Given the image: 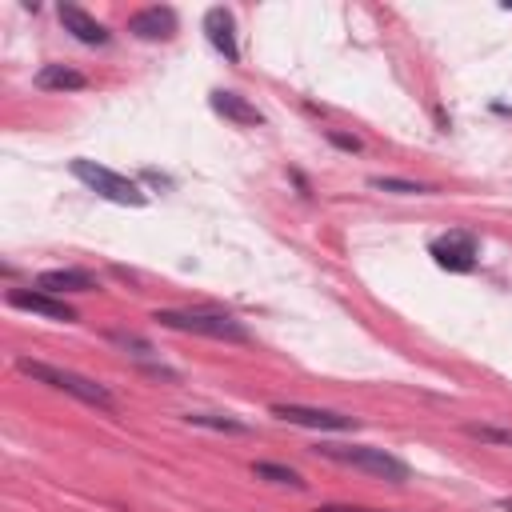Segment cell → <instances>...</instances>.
Segmentation results:
<instances>
[{"label":"cell","mask_w":512,"mask_h":512,"mask_svg":"<svg viewBox=\"0 0 512 512\" xmlns=\"http://www.w3.org/2000/svg\"><path fill=\"white\" fill-rule=\"evenodd\" d=\"M16 368H20L24 376H32L36 384H48V388H56V392H68V396H72V400H80V404H92V408H104V412H112V408H116L112 392H108L104 384H96V380L80 376V372H68V368H56V364L32 360V356H16Z\"/></svg>","instance_id":"6da1fadb"},{"label":"cell","mask_w":512,"mask_h":512,"mask_svg":"<svg viewBox=\"0 0 512 512\" xmlns=\"http://www.w3.org/2000/svg\"><path fill=\"white\" fill-rule=\"evenodd\" d=\"M156 324H164V328H176V332H192V336H212V340H236V344H244L252 332L236 320V316H228V312H192V308H160L156 316H152Z\"/></svg>","instance_id":"7a4b0ae2"},{"label":"cell","mask_w":512,"mask_h":512,"mask_svg":"<svg viewBox=\"0 0 512 512\" xmlns=\"http://www.w3.org/2000/svg\"><path fill=\"white\" fill-rule=\"evenodd\" d=\"M320 456L336 460V464H348V468H360V472H372V476H384L392 484H404L408 480V464L384 448H368V444H320Z\"/></svg>","instance_id":"3957f363"},{"label":"cell","mask_w":512,"mask_h":512,"mask_svg":"<svg viewBox=\"0 0 512 512\" xmlns=\"http://www.w3.org/2000/svg\"><path fill=\"white\" fill-rule=\"evenodd\" d=\"M68 168H72V176H76L80 184H88L96 196H104V200H112V204L140 208V204L148 200L136 180H128V176H120V172H112V168H104V164H96V160H84V156H80V160H72Z\"/></svg>","instance_id":"277c9868"},{"label":"cell","mask_w":512,"mask_h":512,"mask_svg":"<svg viewBox=\"0 0 512 512\" xmlns=\"http://www.w3.org/2000/svg\"><path fill=\"white\" fill-rule=\"evenodd\" d=\"M272 416L284 424H300V428H316V432H356L360 420L348 412H332V408H308V404H272Z\"/></svg>","instance_id":"5b68a950"},{"label":"cell","mask_w":512,"mask_h":512,"mask_svg":"<svg viewBox=\"0 0 512 512\" xmlns=\"http://www.w3.org/2000/svg\"><path fill=\"white\" fill-rule=\"evenodd\" d=\"M432 260L440 264V268H448V272H472L476 268V256H480V244H476V236L472 232H444L440 240H432Z\"/></svg>","instance_id":"8992f818"},{"label":"cell","mask_w":512,"mask_h":512,"mask_svg":"<svg viewBox=\"0 0 512 512\" xmlns=\"http://www.w3.org/2000/svg\"><path fill=\"white\" fill-rule=\"evenodd\" d=\"M12 308H24L32 316H44V320H60V324H72L76 320V308L64 304V296H52L44 288H8L4 296Z\"/></svg>","instance_id":"52a82bcc"},{"label":"cell","mask_w":512,"mask_h":512,"mask_svg":"<svg viewBox=\"0 0 512 512\" xmlns=\"http://www.w3.org/2000/svg\"><path fill=\"white\" fill-rule=\"evenodd\" d=\"M204 36H208V44H212L228 64H236V60H240L236 20H232V12H228V8H208V12H204Z\"/></svg>","instance_id":"ba28073f"},{"label":"cell","mask_w":512,"mask_h":512,"mask_svg":"<svg viewBox=\"0 0 512 512\" xmlns=\"http://www.w3.org/2000/svg\"><path fill=\"white\" fill-rule=\"evenodd\" d=\"M208 104H212V112H216V116L232 120L236 128H260V124H264V112H260V108H256L252 100H244L240 92L216 88V92L208 96Z\"/></svg>","instance_id":"9c48e42d"},{"label":"cell","mask_w":512,"mask_h":512,"mask_svg":"<svg viewBox=\"0 0 512 512\" xmlns=\"http://www.w3.org/2000/svg\"><path fill=\"white\" fill-rule=\"evenodd\" d=\"M128 32L140 36V40H168L176 32V12L168 4H152V8H140L128 16Z\"/></svg>","instance_id":"30bf717a"},{"label":"cell","mask_w":512,"mask_h":512,"mask_svg":"<svg viewBox=\"0 0 512 512\" xmlns=\"http://www.w3.org/2000/svg\"><path fill=\"white\" fill-rule=\"evenodd\" d=\"M56 16H60L64 32H72L80 44H92V48H96V44H108V36H112L96 16H88V12H84V8H76V4H60V8H56Z\"/></svg>","instance_id":"8fae6325"},{"label":"cell","mask_w":512,"mask_h":512,"mask_svg":"<svg viewBox=\"0 0 512 512\" xmlns=\"http://www.w3.org/2000/svg\"><path fill=\"white\" fill-rule=\"evenodd\" d=\"M36 288H44L52 296H64V292H96L100 284L84 268H52V272H40L36 276Z\"/></svg>","instance_id":"7c38bea8"},{"label":"cell","mask_w":512,"mask_h":512,"mask_svg":"<svg viewBox=\"0 0 512 512\" xmlns=\"http://www.w3.org/2000/svg\"><path fill=\"white\" fill-rule=\"evenodd\" d=\"M84 84H88V76L68 64H44L36 72V88H44V92H80Z\"/></svg>","instance_id":"4fadbf2b"},{"label":"cell","mask_w":512,"mask_h":512,"mask_svg":"<svg viewBox=\"0 0 512 512\" xmlns=\"http://www.w3.org/2000/svg\"><path fill=\"white\" fill-rule=\"evenodd\" d=\"M252 476L272 480V484H288V488H304V476L296 468H284V464H272V460H256L252 464Z\"/></svg>","instance_id":"5bb4252c"},{"label":"cell","mask_w":512,"mask_h":512,"mask_svg":"<svg viewBox=\"0 0 512 512\" xmlns=\"http://www.w3.org/2000/svg\"><path fill=\"white\" fill-rule=\"evenodd\" d=\"M376 192H396V196H424V192H432L428 184H416V180H396V176H372L368 180Z\"/></svg>","instance_id":"9a60e30c"},{"label":"cell","mask_w":512,"mask_h":512,"mask_svg":"<svg viewBox=\"0 0 512 512\" xmlns=\"http://www.w3.org/2000/svg\"><path fill=\"white\" fill-rule=\"evenodd\" d=\"M184 420H188V424H200V428H216V432H244V424H240V420H232V416H212V412H188Z\"/></svg>","instance_id":"2e32d148"},{"label":"cell","mask_w":512,"mask_h":512,"mask_svg":"<svg viewBox=\"0 0 512 512\" xmlns=\"http://www.w3.org/2000/svg\"><path fill=\"white\" fill-rule=\"evenodd\" d=\"M464 432H468V436H476V440H484V444H504V448H512V428H492V424H464Z\"/></svg>","instance_id":"e0dca14e"},{"label":"cell","mask_w":512,"mask_h":512,"mask_svg":"<svg viewBox=\"0 0 512 512\" xmlns=\"http://www.w3.org/2000/svg\"><path fill=\"white\" fill-rule=\"evenodd\" d=\"M316 512H388V508H364V504H320Z\"/></svg>","instance_id":"ac0fdd59"},{"label":"cell","mask_w":512,"mask_h":512,"mask_svg":"<svg viewBox=\"0 0 512 512\" xmlns=\"http://www.w3.org/2000/svg\"><path fill=\"white\" fill-rule=\"evenodd\" d=\"M328 140H332L336 148H348V152H360V140H356V136H340V132H328Z\"/></svg>","instance_id":"d6986e66"},{"label":"cell","mask_w":512,"mask_h":512,"mask_svg":"<svg viewBox=\"0 0 512 512\" xmlns=\"http://www.w3.org/2000/svg\"><path fill=\"white\" fill-rule=\"evenodd\" d=\"M500 508H504V512H512V500H500Z\"/></svg>","instance_id":"ffe728a7"}]
</instances>
